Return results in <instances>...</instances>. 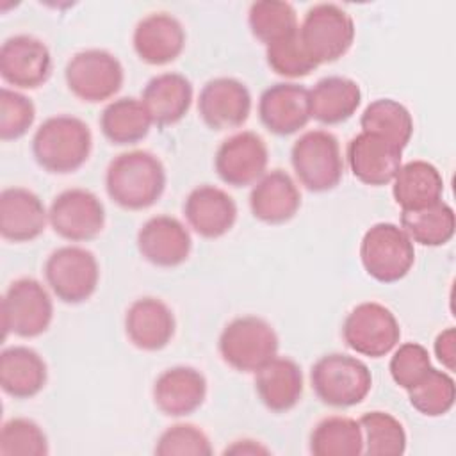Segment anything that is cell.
<instances>
[{
	"mask_svg": "<svg viewBox=\"0 0 456 456\" xmlns=\"http://www.w3.org/2000/svg\"><path fill=\"white\" fill-rule=\"evenodd\" d=\"M269 148L265 141L251 130L226 137L216 150L214 169L221 182L230 187H248L256 183L267 171Z\"/></svg>",
	"mask_w": 456,
	"mask_h": 456,
	"instance_id": "4fadbf2b",
	"label": "cell"
},
{
	"mask_svg": "<svg viewBox=\"0 0 456 456\" xmlns=\"http://www.w3.org/2000/svg\"><path fill=\"white\" fill-rule=\"evenodd\" d=\"M123 326L134 347L153 353L169 346L176 331V319L167 303L153 296H144L126 308Z\"/></svg>",
	"mask_w": 456,
	"mask_h": 456,
	"instance_id": "44dd1931",
	"label": "cell"
},
{
	"mask_svg": "<svg viewBox=\"0 0 456 456\" xmlns=\"http://www.w3.org/2000/svg\"><path fill=\"white\" fill-rule=\"evenodd\" d=\"M48 381L45 358L28 346H11L0 353V387L14 399L36 397Z\"/></svg>",
	"mask_w": 456,
	"mask_h": 456,
	"instance_id": "4316f807",
	"label": "cell"
},
{
	"mask_svg": "<svg viewBox=\"0 0 456 456\" xmlns=\"http://www.w3.org/2000/svg\"><path fill=\"white\" fill-rule=\"evenodd\" d=\"M401 228L420 246H444L454 237L456 216L444 200L417 210H401Z\"/></svg>",
	"mask_w": 456,
	"mask_h": 456,
	"instance_id": "1f68e13d",
	"label": "cell"
},
{
	"mask_svg": "<svg viewBox=\"0 0 456 456\" xmlns=\"http://www.w3.org/2000/svg\"><path fill=\"white\" fill-rule=\"evenodd\" d=\"M431 358L428 349L419 342H404L395 346L390 358L388 370L397 387L403 390L413 388L431 369Z\"/></svg>",
	"mask_w": 456,
	"mask_h": 456,
	"instance_id": "60d3db41",
	"label": "cell"
},
{
	"mask_svg": "<svg viewBox=\"0 0 456 456\" xmlns=\"http://www.w3.org/2000/svg\"><path fill=\"white\" fill-rule=\"evenodd\" d=\"M153 452L159 456H210L214 449L201 428L180 422L160 433Z\"/></svg>",
	"mask_w": 456,
	"mask_h": 456,
	"instance_id": "74e56055",
	"label": "cell"
},
{
	"mask_svg": "<svg viewBox=\"0 0 456 456\" xmlns=\"http://www.w3.org/2000/svg\"><path fill=\"white\" fill-rule=\"evenodd\" d=\"M346 160L356 180L370 187H383L392 183L399 171L403 150L379 135L360 132L347 142Z\"/></svg>",
	"mask_w": 456,
	"mask_h": 456,
	"instance_id": "ac0fdd59",
	"label": "cell"
},
{
	"mask_svg": "<svg viewBox=\"0 0 456 456\" xmlns=\"http://www.w3.org/2000/svg\"><path fill=\"white\" fill-rule=\"evenodd\" d=\"M308 449L314 456H360L363 436L358 420L346 415L321 419L310 431Z\"/></svg>",
	"mask_w": 456,
	"mask_h": 456,
	"instance_id": "4dcf8cb0",
	"label": "cell"
},
{
	"mask_svg": "<svg viewBox=\"0 0 456 456\" xmlns=\"http://www.w3.org/2000/svg\"><path fill=\"white\" fill-rule=\"evenodd\" d=\"M223 454H237V456H258V454H271V451L262 445L258 440H251V438H242V440H235L232 445H228Z\"/></svg>",
	"mask_w": 456,
	"mask_h": 456,
	"instance_id": "7bdbcfd3",
	"label": "cell"
},
{
	"mask_svg": "<svg viewBox=\"0 0 456 456\" xmlns=\"http://www.w3.org/2000/svg\"><path fill=\"white\" fill-rule=\"evenodd\" d=\"M258 118L267 132L287 137L308 125V89L296 82H278L264 89L258 98Z\"/></svg>",
	"mask_w": 456,
	"mask_h": 456,
	"instance_id": "e0dca14e",
	"label": "cell"
},
{
	"mask_svg": "<svg viewBox=\"0 0 456 456\" xmlns=\"http://www.w3.org/2000/svg\"><path fill=\"white\" fill-rule=\"evenodd\" d=\"M363 436V454L401 456L406 451L404 426L392 413L367 411L358 419Z\"/></svg>",
	"mask_w": 456,
	"mask_h": 456,
	"instance_id": "e575fe53",
	"label": "cell"
},
{
	"mask_svg": "<svg viewBox=\"0 0 456 456\" xmlns=\"http://www.w3.org/2000/svg\"><path fill=\"white\" fill-rule=\"evenodd\" d=\"M360 262L372 280L395 283L411 271L415 244L401 226L376 223L362 237Z\"/></svg>",
	"mask_w": 456,
	"mask_h": 456,
	"instance_id": "52a82bcc",
	"label": "cell"
},
{
	"mask_svg": "<svg viewBox=\"0 0 456 456\" xmlns=\"http://www.w3.org/2000/svg\"><path fill=\"white\" fill-rule=\"evenodd\" d=\"M187 34L178 18L169 12H150L137 21L132 34L135 55L150 66L176 61L185 48Z\"/></svg>",
	"mask_w": 456,
	"mask_h": 456,
	"instance_id": "d6986e66",
	"label": "cell"
},
{
	"mask_svg": "<svg viewBox=\"0 0 456 456\" xmlns=\"http://www.w3.org/2000/svg\"><path fill=\"white\" fill-rule=\"evenodd\" d=\"M52 75V53L36 36L16 34L0 46V77L18 89H37Z\"/></svg>",
	"mask_w": 456,
	"mask_h": 456,
	"instance_id": "5bb4252c",
	"label": "cell"
},
{
	"mask_svg": "<svg viewBox=\"0 0 456 456\" xmlns=\"http://www.w3.org/2000/svg\"><path fill=\"white\" fill-rule=\"evenodd\" d=\"M43 273L52 294L66 305L87 301L100 281V265L94 253L71 244L53 249L46 256Z\"/></svg>",
	"mask_w": 456,
	"mask_h": 456,
	"instance_id": "ba28073f",
	"label": "cell"
},
{
	"mask_svg": "<svg viewBox=\"0 0 456 456\" xmlns=\"http://www.w3.org/2000/svg\"><path fill=\"white\" fill-rule=\"evenodd\" d=\"M36 119L34 102L16 89H0V139L16 141L23 137Z\"/></svg>",
	"mask_w": 456,
	"mask_h": 456,
	"instance_id": "ab89813d",
	"label": "cell"
},
{
	"mask_svg": "<svg viewBox=\"0 0 456 456\" xmlns=\"http://www.w3.org/2000/svg\"><path fill=\"white\" fill-rule=\"evenodd\" d=\"M30 150L43 171L69 175L87 162L93 150V134L89 125L77 116H50L36 128Z\"/></svg>",
	"mask_w": 456,
	"mask_h": 456,
	"instance_id": "7a4b0ae2",
	"label": "cell"
},
{
	"mask_svg": "<svg viewBox=\"0 0 456 456\" xmlns=\"http://www.w3.org/2000/svg\"><path fill=\"white\" fill-rule=\"evenodd\" d=\"M301 208V192L283 169L267 171L249 192V210L265 224L289 223Z\"/></svg>",
	"mask_w": 456,
	"mask_h": 456,
	"instance_id": "cb8c5ba5",
	"label": "cell"
},
{
	"mask_svg": "<svg viewBox=\"0 0 456 456\" xmlns=\"http://www.w3.org/2000/svg\"><path fill=\"white\" fill-rule=\"evenodd\" d=\"M64 80L73 96L86 103H100L119 93L125 69L119 59L103 48H87L71 55Z\"/></svg>",
	"mask_w": 456,
	"mask_h": 456,
	"instance_id": "9c48e42d",
	"label": "cell"
},
{
	"mask_svg": "<svg viewBox=\"0 0 456 456\" xmlns=\"http://www.w3.org/2000/svg\"><path fill=\"white\" fill-rule=\"evenodd\" d=\"M135 244L148 264L162 269L182 265L192 251L189 230L180 219L167 214L150 217L139 228Z\"/></svg>",
	"mask_w": 456,
	"mask_h": 456,
	"instance_id": "2e32d148",
	"label": "cell"
},
{
	"mask_svg": "<svg viewBox=\"0 0 456 456\" xmlns=\"http://www.w3.org/2000/svg\"><path fill=\"white\" fill-rule=\"evenodd\" d=\"M53 321V299L36 278H18L2 297L4 338L12 333L20 338L43 335Z\"/></svg>",
	"mask_w": 456,
	"mask_h": 456,
	"instance_id": "30bf717a",
	"label": "cell"
},
{
	"mask_svg": "<svg viewBox=\"0 0 456 456\" xmlns=\"http://www.w3.org/2000/svg\"><path fill=\"white\" fill-rule=\"evenodd\" d=\"M310 385L322 404L351 408L369 395L372 374L360 358L346 353H330L312 365Z\"/></svg>",
	"mask_w": 456,
	"mask_h": 456,
	"instance_id": "3957f363",
	"label": "cell"
},
{
	"mask_svg": "<svg viewBox=\"0 0 456 456\" xmlns=\"http://www.w3.org/2000/svg\"><path fill=\"white\" fill-rule=\"evenodd\" d=\"M192 98L194 89L191 80L176 71L151 77L141 93V102L151 123L160 128L182 121L191 109Z\"/></svg>",
	"mask_w": 456,
	"mask_h": 456,
	"instance_id": "d4e9b609",
	"label": "cell"
},
{
	"mask_svg": "<svg viewBox=\"0 0 456 456\" xmlns=\"http://www.w3.org/2000/svg\"><path fill=\"white\" fill-rule=\"evenodd\" d=\"M167 183L162 160L146 150L116 155L105 169L107 196L125 210H144L155 205Z\"/></svg>",
	"mask_w": 456,
	"mask_h": 456,
	"instance_id": "6da1fadb",
	"label": "cell"
},
{
	"mask_svg": "<svg viewBox=\"0 0 456 456\" xmlns=\"http://www.w3.org/2000/svg\"><path fill=\"white\" fill-rule=\"evenodd\" d=\"M255 392L273 413H285L297 406L303 395V370L289 356H274L255 372Z\"/></svg>",
	"mask_w": 456,
	"mask_h": 456,
	"instance_id": "484cf974",
	"label": "cell"
},
{
	"mask_svg": "<svg viewBox=\"0 0 456 456\" xmlns=\"http://www.w3.org/2000/svg\"><path fill=\"white\" fill-rule=\"evenodd\" d=\"M265 61L271 71L285 78H301L317 68L305 52L297 32L265 46Z\"/></svg>",
	"mask_w": 456,
	"mask_h": 456,
	"instance_id": "f35d334b",
	"label": "cell"
},
{
	"mask_svg": "<svg viewBox=\"0 0 456 456\" xmlns=\"http://www.w3.org/2000/svg\"><path fill=\"white\" fill-rule=\"evenodd\" d=\"M48 438L43 428L27 417H14L0 429V456H46Z\"/></svg>",
	"mask_w": 456,
	"mask_h": 456,
	"instance_id": "8d00e7d4",
	"label": "cell"
},
{
	"mask_svg": "<svg viewBox=\"0 0 456 456\" xmlns=\"http://www.w3.org/2000/svg\"><path fill=\"white\" fill-rule=\"evenodd\" d=\"M48 224L53 233L69 242L96 239L105 226V207L102 200L82 187L59 192L48 207Z\"/></svg>",
	"mask_w": 456,
	"mask_h": 456,
	"instance_id": "7c38bea8",
	"label": "cell"
},
{
	"mask_svg": "<svg viewBox=\"0 0 456 456\" xmlns=\"http://www.w3.org/2000/svg\"><path fill=\"white\" fill-rule=\"evenodd\" d=\"M207 378L191 365H175L162 370L151 388L159 411L167 417H187L207 399Z\"/></svg>",
	"mask_w": 456,
	"mask_h": 456,
	"instance_id": "7402d4cb",
	"label": "cell"
},
{
	"mask_svg": "<svg viewBox=\"0 0 456 456\" xmlns=\"http://www.w3.org/2000/svg\"><path fill=\"white\" fill-rule=\"evenodd\" d=\"M408 392L410 404L426 417H442L449 413L456 399V385L451 374L435 367Z\"/></svg>",
	"mask_w": 456,
	"mask_h": 456,
	"instance_id": "d590c367",
	"label": "cell"
},
{
	"mask_svg": "<svg viewBox=\"0 0 456 456\" xmlns=\"http://www.w3.org/2000/svg\"><path fill=\"white\" fill-rule=\"evenodd\" d=\"M290 164L297 182L310 192H328L344 176L338 139L328 130H308L290 148Z\"/></svg>",
	"mask_w": 456,
	"mask_h": 456,
	"instance_id": "277c9868",
	"label": "cell"
},
{
	"mask_svg": "<svg viewBox=\"0 0 456 456\" xmlns=\"http://www.w3.org/2000/svg\"><path fill=\"white\" fill-rule=\"evenodd\" d=\"M98 125L110 144L128 146L142 141L150 134L153 123L141 100L123 96L105 105Z\"/></svg>",
	"mask_w": 456,
	"mask_h": 456,
	"instance_id": "f546056e",
	"label": "cell"
},
{
	"mask_svg": "<svg viewBox=\"0 0 456 456\" xmlns=\"http://www.w3.org/2000/svg\"><path fill=\"white\" fill-rule=\"evenodd\" d=\"M310 118L321 125H340L356 114L362 103V89L347 77H324L308 89Z\"/></svg>",
	"mask_w": 456,
	"mask_h": 456,
	"instance_id": "83f0119b",
	"label": "cell"
},
{
	"mask_svg": "<svg viewBox=\"0 0 456 456\" xmlns=\"http://www.w3.org/2000/svg\"><path fill=\"white\" fill-rule=\"evenodd\" d=\"M354 34L351 14L340 5L326 2L308 7L297 28L305 52L317 66L344 57L353 46Z\"/></svg>",
	"mask_w": 456,
	"mask_h": 456,
	"instance_id": "5b68a950",
	"label": "cell"
},
{
	"mask_svg": "<svg viewBox=\"0 0 456 456\" xmlns=\"http://www.w3.org/2000/svg\"><path fill=\"white\" fill-rule=\"evenodd\" d=\"M433 351L436 360L452 372L456 369V330L452 326L442 330L433 344Z\"/></svg>",
	"mask_w": 456,
	"mask_h": 456,
	"instance_id": "b9f144b4",
	"label": "cell"
},
{
	"mask_svg": "<svg viewBox=\"0 0 456 456\" xmlns=\"http://www.w3.org/2000/svg\"><path fill=\"white\" fill-rule=\"evenodd\" d=\"M444 178L436 166L428 160L401 164L392 180V196L401 210H417L442 200Z\"/></svg>",
	"mask_w": 456,
	"mask_h": 456,
	"instance_id": "f1b7e54d",
	"label": "cell"
},
{
	"mask_svg": "<svg viewBox=\"0 0 456 456\" xmlns=\"http://www.w3.org/2000/svg\"><path fill=\"white\" fill-rule=\"evenodd\" d=\"M183 217L200 237L219 239L226 235L237 221V203L221 187L201 183L194 187L183 201Z\"/></svg>",
	"mask_w": 456,
	"mask_h": 456,
	"instance_id": "ffe728a7",
	"label": "cell"
},
{
	"mask_svg": "<svg viewBox=\"0 0 456 456\" xmlns=\"http://www.w3.org/2000/svg\"><path fill=\"white\" fill-rule=\"evenodd\" d=\"M362 132L379 135L404 150L413 135V118L410 110L394 98L370 102L360 116Z\"/></svg>",
	"mask_w": 456,
	"mask_h": 456,
	"instance_id": "d6a6232c",
	"label": "cell"
},
{
	"mask_svg": "<svg viewBox=\"0 0 456 456\" xmlns=\"http://www.w3.org/2000/svg\"><path fill=\"white\" fill-rule=\"evenodd\" d=\"M342 338L356 354L381 358L399 344L401 326L390 308L378 301H363L346 315Z\"/></svg>",
	"mask_w": 456,
	"mask_h": 456,
	"instance_id": "8fae6325",
	"label": "cell"
},
{
	"mask_svg": "<svg viewBox=\"0 0 456 456\" xmlns=\"http://www.w3.org/2000/svg\"><path fill=\"white\" fill-rule=\"evenodd\" d=\"M251 93L233 77L210 78L200 91L198 114L216 132L242 126L251 114Z\"/></svg>",
	"mask_w": 456,
	"mask_h": 456,
	"instance_id": "9a60e30c",
	"label": "cell"
},
{
	"mask_svg": "<svg viewBox=\"0 0 456 456\" xmlns=\"http://www.w3.org/2000/svg\"><path fill=\"white\" fill-rule=\"evenodd\" d=\"M48 224L43 200L25 187H5L0 192V235L9 242H30Z\"/></svg>",
	"mask_w": 456,
	"mask_h": 456,
	"instance_id": "603a6c76",
	"label": "cell"
},
{
	"mask_svg": "<svg viewBox=\"0 0 456 456\" xmlns=\"http://www.w3.org/2000/svg\"><path fill=\"white\" fill-rule=\"evenodd\" d=\"M278 347L280 340L274 328L256 315L232 319L217 340L223 362L237 372H256L278 354Z\"/></svg>",
	"mask_w": 456,
	"mask_h": 456,
	"instance_id": "8992f818",
	"label": "cell"
},
{
	"mask_svg": "<svg viewBox=\"0 0 456 456\" xmlns=\"http://www.w3.org/2000/svg\"><path fill=\"white\" fill-rule=\"evenodd\" d=\"M248 25L253 37L265 46L296 34L299 28L294 5L280 0L253 2L248 11Z\"/></svg>",
	"mask_w": 456,
	"mask_h": 456,
	"instance_id": "836d02e7",
	"label": "cell"
}]
</instances>
